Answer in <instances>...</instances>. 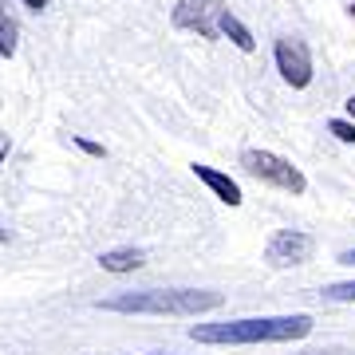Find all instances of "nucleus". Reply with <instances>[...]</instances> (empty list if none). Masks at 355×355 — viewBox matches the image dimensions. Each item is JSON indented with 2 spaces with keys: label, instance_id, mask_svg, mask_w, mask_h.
<instances>
[{
  "label": "nucleus",
  "instance_id": "nucleus-1",
  "mask_svg": "<svg viewBox=\"0 0 355 355\" xmlns=\"http://www.w3.org/2000/svg\"><path fill=\"white\" fill-rule=\"evenodd\" d=\"M312 316H253L229 320V324H193L190 340L198 343H288L312 336Z\"/></svg>",
  "mask_w": 355,
  "mask_h": 355
},
{
  "label": "nucleus",
  "instance_id": "nucleus-2",
  "mask_svg": "<svg viewBox=\"0 0 355 355\" xmlns=\"http://www.w3.org/2000/svg\"><path fill=\"white\" fill-rule=\"evenodd\" d=\"M99 308L107 312H127V316H202L221 308V292L209 288H150V292H119Z\"/></svg>",
  "mask_w": 355,
  "mask_h": 355
},
{
  "label": "nucleus",
  "instance_id": "nucleus-3",
  "mask_svg": "<svg viewBox=\"0 0 355 355\" xmlns=\"http://www.w3.org/2000/svg\"><path fill=\"white\" fill-rule=\"evenodd\" d=\"M241 166H245L249 178L265 182V186H277V190L292 193V198H300V193L308 190V178L300 174V166H292L288 158H280V154H272V150L249 146V150H241Z\"/></svg>",
  "mask_w": 355,
  "mask_h": 355
},
{
  "label": "nucleus",
  "instance_id": "nucleus-4",
  "mask_svg": "<svg viewBox=\"0 0 355 355\" xmlns=\"http://www.w3.org/2000/svg\"><path fill=\"white\" fill-rule=\"evenodd\" d=\"M312 253H316V237L304 229H277L265 245V261L272 268H296L312 261Z\"/></svg>",
  "mask_w": 355,
  "mask_h": 355
},
{
  "label": "nucleus",
  "instance_id": "nucleus-5",
  "mask_svg": "<svg viewBox=\"0 0 355 355\" xmlns=\"http://www.w3.org/2000/svg\"><path fill=\"white\" fill-rule=\"evenodd\" d=\"M272 55H277V71L284 76L288 87L304 91L312 83V51H308L304 40H292V36L277 40V51Z\"/></svg>",
  "mask_w": 355,
  "mask_h": 355
},
{
  "label": "nucleus",
  "instance_id": "nucleus-6",
  "mask_svg": "<svg viewBox=\"0 0 355 355\" xmlns=\"http://www.w3.org/2000/svg\"><path fill=\"white\" fill-rule=\"evenodd\" d=\"M217 8L214 0H178V8H174V24L178 28H186V32H198L202 40H214L217 32Z\"/></svg>",
  "mask_w": 355,
  "mask_h": 355
},
{
  "label": "nucleus",
  "instance_id": "nucleus-7",
  "mask_svg": "<svg viewBox=\"0 0 355 355\" xmlns=\"http://www.w3.org/2000/svg\"><path fill=\"white\" fill-rule=\"evenodd\" d=\"M190 170H193V178H198L202 186H209V190H214L217 202H225V205H241L245 202L241 186H237L229 174H221V170H214V166H202V162H193Z\"/></svg>",
  "mask_w": 355,
  "mask_h": 355
},
{
  "label": "nucleus",
  "instance_id": "nucleus-8",
  "mask_svg": "<svg viewBox=\"0 0 355 355\" xmlns=\"http://www.w3.org/2000/svg\"><path fill=\"white\" fill-rule=\"evenodd\" d=\"M99 265L107 272H135V268L146 265V253L142 249H111V253L99 257Z\"/></svg>",
  "mask_w": 355,
  "mask_h": 355
},
{
  "label": "nucleus",
  "instance_id": "nucleus-9",
  "mask_svg": "<svg viewBox=\"0 0 355 355\" xmlns=\"http://www.w3.org/2000/svg\"><path fill=\"white\" fill-rule=\"evenodd\" d=\"M217 28H221V32H225V36L233 40V44H237L241 51H253V48H257L253 32H249V28H245L233 12H217Z\"/></svg>",
  "mask_w": 355,
  "mask_h": 355
},
{
  "label": "nucleus",
  "instance_id": "nucleus-10",
  "mask_svg": "<svg viewBox=\"0 0 355 355\" xmlns=\"http://www.w3.org/2000/svg\"><path fill=\"white\" fill-rule=\"evenodd\" d=\"M12 51H16V24L8 16V8L0 4V55H12Z\"/></svg>",
  "mask_w": 355,
  "mask_h": 355
},
{
  "label": "nucleus",
  "instance_id": "nucleus-11",
  "mask_svg": "<svg viewBox=\"0 0 355 355\" xmlns=\"http://www.w3.org/2000/svg\"><path fill=\"white\" fill-rule=\"evenodd\" d=\"M324 296H328V300H340V304H352L355 300V280H347V284H328Z\"/></svg>",
  "mask_w": 355,
  "mask_h": 355
},
{
  "label": "nucleus",
  "instance_id": "nucleus-12",
  "mask_svg": "<svg viewBox=\"0 0 355 355\" xmlns=\"http://www.w3.org/2000/svg\"><path fill=\"white\" fill-rule=\"evenodd\" d=\"M328 130H331L340 142H355V123H352V119H331Z\"/></svg>",
  "mask_w": 355,
  "mask_h": 355
},
{
  "label": "nucleus",
  "instance_id": "nucleus-13",
  "mask_svg": "<svg viewBox=\"0 0 355 355\" xmlns=\"http://www.w3.org/2000/svg\"><path fill=\"white\" fill-rule=\"evenodd\" d=\"M71 142H76L79 150H87V154H95V158H103V154H107V150H103V146H99V142H91V139H83V135H76V139H71Z\"/></svg>",
  "mask_w": 355,
  "mask_h": 355
},
{
  "label": "nucleus",
  "instance_id": "nucleus-14",
  "mask_svg": "<svg viewBox=\"0 0 355 355\" xmlns=\"http://www.w3.org/2000/svg\"><path fill=\"white\" fill-rule=\"evenodd\" d=\"M8 158V135H0V162Z\"/></svg>",
  "mask_w": 355,
  "mask_h": 355
},
{
  "label": "nucleus",
  "instance_id": "nucleus-15",
  "mask_svg": "<svg viewBox=\"0 0 355 355\" xmlns=\"http://www.w3.org/2000/svg\"><path fill=\"white\" fill-rule=\"evenodd\" d=\"M343 107H347V119H352V123H355V95H352V99H347V103H343Z\"/></svg>",
  "mask_w": 355,
  "mask_h": 355
},
{
  "label": "nucleus",
  "instance_id": "nucleus-16",
  "mask_svg": "<svg viewBox=\"0 0 355 355\" xmlns=\"http://www.w3.org/2000/svg\"><path fill=\"white\" fill-rule=\"evenodd\" d=\"M340 261H343V265H355V249H352V253H343Z\"/></svg>",
  "mask_w": 355,
  "mask_h": 355
},
{
  "label": "nucleus",
  "instance_id": "nucleus-17",
  "mask_svg": "<svg viewBox=\"0 0 355 355\" xmlns=\"http://www.w3.org/2000/svg\"><path fill=\"white\" fill-rule=\"evenodd\" d=\"M28 8H44V4H48V0H24Z\"/></svg>",
  "mask_w": 355,
  "mask_h": 355
},
{
  "label": "nucleus",
  "instance_id": "nucleus-18",
  "mask_svg": "<svg viewBox=\"0 0 355 355\" xmlns=\"http://www.w3.org/2000/svg\"><path fill=\"white\" fill-rule=\"evenodd\" d=\"M352 16H355V4H352Z\"/></svg>",
  "mask_w": 355,
  "mask_h": 355
}]
</instances>
